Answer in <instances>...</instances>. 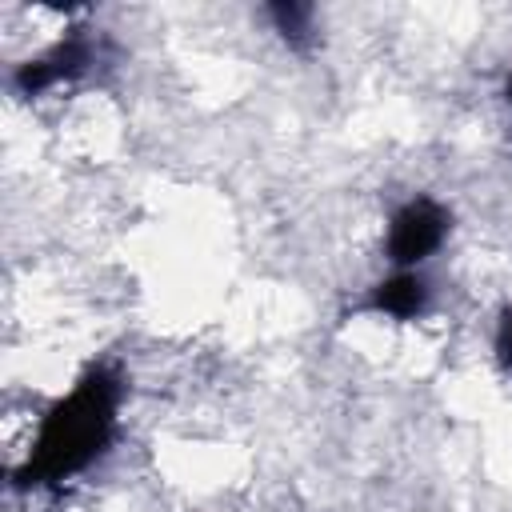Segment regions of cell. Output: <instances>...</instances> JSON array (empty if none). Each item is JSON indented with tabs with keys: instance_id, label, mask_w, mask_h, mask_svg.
I'll return each instance as SVG.
<instances>
[{
	"instance_id": "obj_1",
	"label": "cell",
	"mask_w": 512,
	"mask_h": 512,
	"mask_svg": "<svg viewBox=\"0 0 512 512\" xmlns=\"http://www.w3.org/2000/svg\"><path fill=\"white\" fill-rule=\"evenodd\" d=\"M112 412H116V380L108 372H92L80 380V388L44 420L32 476L36 480H60L76 468H84L112 432Z\"/></svg>"
},
{
	"instance_id": "obj_2",
	"label": "cell",
	"mask_w": 512,
	"mask_h": 512,
	"mask_svg": "<svg viewBox=\"0 0 512 512\" xmlns=\"http://www.w3.org/2000/svg\"><path fill=\"white\" fill-rule=\"evenodd\" d=\"M444 212L440 204L432 200H412L404 204L396 216H392V228H388V252L396 264H416L424 260L440 240H444Z\"/></svg>"
},
{
	"instance_id": "obj_3",
	"label": "cell",
	"mask_w": 512,
	"mask_h": 512,
	"mask_svg": "<svg viewBox=\"0 0 512 512\" xmlns=\"http://www.w3.org/2000/svg\"><path fill=\"white\" fill-rule=\"evenodd\" d=\"M424 300H428L424 280H416L412 272H400V276H392V280H384V284L376 288L372 308H376V312H388V316H396V320H408V316H416V312L424 308Z\"/></svg>"
},
{
	"instance_id": "obj_4",
	"label": "cell",
	"mask_w": 512,
	"mask_h": 512,
	"mask_svg": "<svg viewBox=\"0 0 512 512\" xmlns=\"http://www.w3.org/2000/svg\"><path fill=\"white\" fill-rule=\"evenodd\" d=\"M496 352H500L504 368H512V312H504V320H500V332H496Z\"/></svg>"
}]
</instances>
